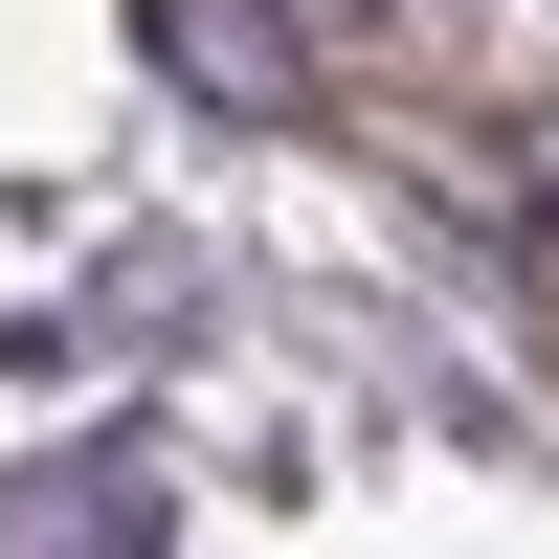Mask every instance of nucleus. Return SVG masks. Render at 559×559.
Segmentation results:
<instances>
[{
  "label": "nucleus",
  "mask_w": 559,
  "mask_h": 559,
  "mask_svg": "<svg viewBox=\"0 0 559 559\" xmlns=\"http://www.w3.org/2000/svg\"><path fill=\"white\" fill-rule=\"evenodd\" d=\"M515 224H537V247H559V134H515Z\"/></svg>",
  "instance_id": "3"
},
{
  "label": "nucleus",
  "mask_w": 559,
  "mask_h": 559,
  "mask_svg": "<svg viewBox=\"0 0 559 559\" xmlns=\"http://www.w3.org/2000/svg\"><path fill=\"white\" fill-rule=\"evenodd\" d=\"M0 559H157V471H68V492H0Z\"/></svg>",
  "instance_id": "2"
},
{
  "label": "nucleus",
  "mask_w": 559,
  "mask_h": 559,
  "mask_svg": "<svg viewBox=\"0 0 559 559\" xmlns=\"http://www.w3.org/2000/svg\"><path fill=\"white\" fill-rule=\"evenodd\" d=\"M134 23H157V68L202 90V112H247V134L313 112V23H269V0H134Z\"/></svg>",
  "instance_id": "1"
}]
</instances>
